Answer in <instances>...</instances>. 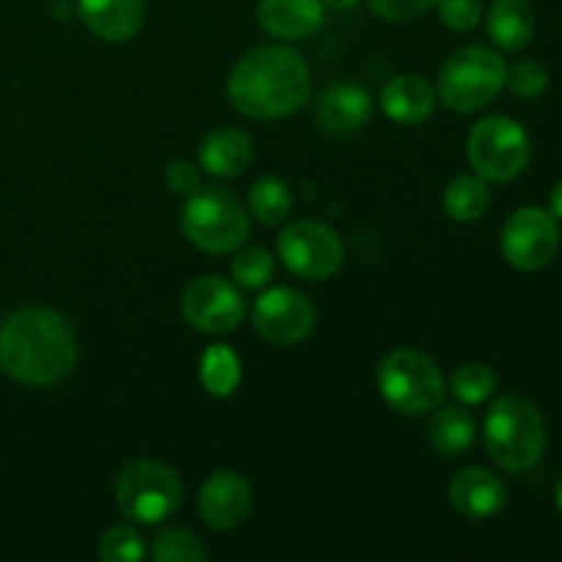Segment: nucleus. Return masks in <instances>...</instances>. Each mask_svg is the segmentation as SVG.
<instances>
[{"instance_id": "nucleus-33", "label": "nucleus", "mask_w": 562, "mask_h": 562, "mask_svg": "<svg viewBox=\"0 0 562 562\" xmlns=\"http://www.w3.org/2000/svg\"><path fill=\"white\" fill-rule=\"evenodd\" d=\"M549 212H552L558 220H562V181L560 184H554L552 195H549Z\"/></svg>"}, {"instance_id": "nucleus-17", "label": "nucleus", "mask_w": 562, "mask_h": 562, "mask_svg": "<svg viewBox=\"0 0 562 562\" xmlns=\"http://www.w3.org/2000/svg\"><path fill=\"white\" fill-rule=\"evenodd\" d=\"M258 22L280 42H300L322 27L324 0H261Z\"/></svg>"}, {"instance_id": "nucleus-35", "label": "nucleus", "mask_w": 562, "mask_h": 562, "mask_svg": "<svg viewBox=\"0 0 562 562\" xmlns=\"http://www.w3.org/2000/svg\"><path fill=\"white\" fill-rule=\"evenodd\" d=\"M554 503H558V510H560V516H562V475H560V481H558V488H554Z\"/></svg>"}, {"instance_id": "nucleus-8", "label": "nucleus", "mask_w": 562, "mask_h": 562, "mask_svg": "<svg viewBox=\"0 0 562 562\" xmlns=\"http://www.w3.org/2000/svg\"><path fill=\"white\" fill-rule=\"evenodd\" d=\"M467 154L481 179L505 184L516 179L530 162V135L519 121L508 115H488L472 126Z\"/></svg>"}, {"instance_id": "nucleus-34", "label": "nucleus", "mask_w": 562, "mask_h": 562, "mask_svg": "<svg viewBox=\"0 0 562 562\" xmlns=\"http://www.w3.org/2000/svg\"><path fill=\"white\" fill-rule=\"evenodd\" d=\"M357 0H324V9L329 11H349L355 9Z\"/></svg>"}, {"instance_id": "nucleus-5", "label": "nucleus", "mask_w": 562, "mask_h": 562, "mask_svg": "<svg viewBox=\"0 0 562 562\" xmlns=\"http://www.w3.org/2000/svg\"><path fill=\"white\" fill-rule=\"evenodd\" d=\"M181 231L203 252H234L250 236V217L225 187H198L181 212Z\"/></svg>"}, {"instance_id": "nucleus-21", "label": "nucleus", "mask_w": 562, "mask_h": 562, "mask_svg": "<svg viewBox=\"0 0 562 562\" xmlns=\"http://www.w3.org/2000/svg\"><path fill=\"white\" fill-rule=\"evenodd\" d=\"M428 442L434 445L439 456L445 459H456V456H464L467 450L475 442V420L467 409L461 406H445L437 415L431 417V426H428Z\"/></svg>"}, {"instance_id": "nucleus-11", "label": "nucleus", "mask_w": 562, "mask_h": 562, "mask_svg": "<svg viewBox=\"0 0 562 562\" xmlns=\"http://www.w3.org/2000/svg\"><path fill=\"white\" fill-rule=\"evenodd\" d=\"M181 313L201 333L228 335L245 318V300L234 283L206 274V278L192 280L184 289Z\"/></svg>"}, {"instance_id": "nucleus-15", "label": "nucleus", "mask_w": 562, "mask_h": 562, "mask_svg": "<svg viewBox=\"0 0 562 562\" xmlns=\"http://www.w3.org/2000/svg\"><path fill=\"white\" fill-rule=\"evenodd\" d=\"M371 119V93L351 80H338L318 93L316 121L329 135H351Z\"/></svg>"}, {"instance_id": "nucleus-31", "label": "nucleus", "mask_w": 562, "mask_h": 562, "mask_svg": "<svg viewBox=\"0 0 562 562\" xmlns=\"http://www.w3.org/2000/svg\"><path fill=\"white\" fill-rule=\"evenodd\" d=\"M368 5L379 20L404 22L426 14L431 5H437V0H368Z\"/></svg>"}, {"instance_id": "nucleus-23", "label": "nucleus", "mask_w": 562, "mask_h": 562, "mask_svg": "<svg viewBox=\"0 0 562 562\" xmlns=\"http://www.w3.org/2000/svg\"><path fill=\"white\" fill-rule=\"evenodd\" d=\"M250 212L258 223L263 225H280L294 209V195H291L289 184L278 176H263L250 187Z\"/></svg>"}, {"instance_id": "nucleus-7", "label": "nucleus", "mask_w": 562, "mask_h": 562, "mask_svg": "<svg viewBox=\"0 0 562 562\" xmlns=\"http://www.w3.org/2000/svg\"><path fill=\"white\" fill-rule=\"evenodd\" d=\"M115 503L135 525H159L179 510L181 481L162 461H132L119 472Z\"/></svg>"}, {"instance_id": "nucleus-16", "label": "nucleus", "mask_w": 562, "mask_h": 562, "mask_svg": "<svg viewBox=\"0 0 562 562\" xmlns=\"http://www.w3.org/2000/svg\"><path fill=\"white\" fill-rule=\"evenodd\" d=\"M77 11L88 31L110 44L135 38L146 20L143 0H77Z\"/></svg>"}, {"instance_id": "nucleus-26", "label": "nucleus", "mask_w": 562, "mask_h": 562, "mask_svg": "<svg viewBox=\"0 0 562 562\" xmlns=\"http://www.w3.org/2000/svg\"><path fill=\"white\" fill-rule=\"evenodd\" d=\"M206 558L209 552L201 538L190 530H179V527L165 530L151 547V560L157 562H203Z\"/></svg>"}, {"instance_id": "nucleus-32", "label": "nucleus", "mask_w": 562, "mask_h": 562, "mask_svg": "<svg viewBox=\"0 0 562 562\" xmlns=\"http://www.w3.org/2000/svg\"><path fill=\"white\" fill-rule=\"evenodd\" d=\"M165 181H168V187L173 192L190 198L192 192L201 187V173H198V168L190 159H176V162H170L168 170H165Z\"/></svg>"}, {"instance_id": "nucleus-1", "label": "nucleus", "mask_w": 562, "mask_h": 562, "mask_svg": "<svg viewBox=\"0 0 562 562\" xmlns=\"http://www.w3.org/2000/svg\"><path fill=\"white\" fill-rule=\"evenodd\" d=\"M77 366V335L53 307H22L0 324V368L27 387H53Z\"/></svg>"}, {"instance_id": "nucleus-9", "label": "nucleus", "mask_w": 562, "mask_h": 562, "mask_svg": "<svg viewBox=\"0 0 562 562\" xmlns=\"http://www.w3.org/2000/svg\"><path fill=\"white\" fill-rule=\"evenodd\" d=\"M280 261L305 280H327L344 263V241L322 220H296L278 239Z\"/></svg>"}, {"instance_id": "nucleus-4", "label": "nucleus", "mask_w": 562, "mask_h": 562, "mask_svg": "<svg viewBox=\"0 0 562 562\" xmlns=\"http://www.w3.org/2000/svg\"><path fill=\"white\" fill-rule=\"evenodd\" d=\"M376 384L390 409L406 417L431 415L448 393L442 371L431 357L415 349H395L379 362Z\"/></svg>"}, {"instance_id": "nucleus-18", "label": "nucleus", "mask_w": 562, "mask_h": 562, "mask_svg": "<svg viewBox=\"0 0 562 562\" xmlns=\"http://www.w3.org/2000/svg\"><path fill=\"white\" fill-rule=\"evenodd\" d=\"M437 91L423 75H398L382 88V110L401 126H417L434 113Z\"/></svg>"}, {"instance_id": "nucleus-20", "label": "nucleus", "mask_w": 562, "mask_h": 562, "mask_svg": "<svg viewBox=\"0 0 562 562\" xmlns=\"http://www.w3.org/2000/svg\"><path fill=\"white\" fill-rule=\"evenodd\" d=\"M488 36L505 53H519L536 33V11L527 0H494L486 16Z\"/></svg>"}, {"instance_id": "nucleus-12", "label": "nucleus", "mask_w": 562, "mask_h": 562, "mask_svg": "<svg viewBox=\"0 0 562 562\" xmlns=\"http://www.w3.org/2000/svg\"><path fill=\"white\" fill-rule=\"evenodd\" d=\"M252 324L269 344L296 346L313 333L316 311L302 291L280 285L261 294V300L252 307Z\"/></svg>"}, {"instance_id": "nucleus-2", "label": "nucleus", "mask_w": 562, "mask_h": 562, "mask_svg": "<svg viewBox=\"0 0 562 562\" xmlns=\"http://www.w3.org/2000/svg\"><path fill=\"white\" fill-rule=\"evenodd\" d=\"M228 99L247 119H285L311 99V69L296 49L258 47L231 71Z\"/></svg>"}, {"instance_id": "nucleus-10", "label": "nucleus", "mask_w": 562, "mask_h": 562, "mask_svg": "<svg viewBox=\"0 0 562 562\" xmlns=\"http://www.w3.org/2000/svg\"><path fill=\"white\" fill-rule=\"evenodd\" d=\"M560 250L558 217L547 209L527 206L508 217L503 228V256L521 272H536L554 261Z\"/></svg>"}, {"instance_id": "nucleus-25", "label": "nucleus", "mask_w": 562, "mask_h": 562, "mask_svg": "<svg viewBox=\"0 0 562 562\" xmlns=\"http://www.w3.org/2000/svg\"><path fill=\"white\" fill-rule=\"evenodd\" d=\"M201 379L212 395H231L239 384V357L225 346L209 349L203 357Z\"/></svg>"}, {"instance_id": "nucleus-30", "label": "nucleus", "mask_w": 562, "mask_h": 562, "mask_svg": "<svg viewBox=\"0 0 562 562\" xmlns=\"http://www.w3.org/2000/svg\"><path fill=\"white\" fill-rule=\"evenodd\" d=\"M439 20L450 27V31L467 33L477 27L483 16L481 0H437Z\"/></svg>"}, {"instance_id": "nucleus-6", "label": "nucleus", "mask_w": 562, "mask_h": 562, "mask_svg": "<svg viewBox=\"0 0 562 562\" xmlns=\"http://www.w3.org/2000/svg\"><path fill=\"white\" fill-rule=\"evenodd\" d=\"M508 66L494 49L472 44L448 58L439 71L437 93L445 108L456 113H477L488 108L505 88Z\"/></svg>"}, {"instance_id": "nucleus-13", "label": "nucleus", "mask_w": 562, "mask_h": 562, "mask_svg": "<svg viewBox=\"0 0 562 562\" xmlns=\"http://www.w3.org/2000/svg\"><path fill=\"white\" fill-rule=\"evenodd\" d=\"M198 510L201 519L214 530H236L250 519L252 488L239 472H214L206 477L198 494Z\"/></svg>"}, {"instance_id": "nucleus-3", "label": "nucleus", "mask_w": 562, "mask_h": 562, "mask_svg": "<svg viewBox=\"0 0 562 562\" xmlns=\"http://www.w3.org/2000/svg\"><path fill=\"white\" fill-rule=\"evenodd\" d=\"M483 437L494 464L508 475H521L543 459L547 423L532 401L521 395H503L488 409Z\"/></svg>"}, {"instance_id": "nucleus-14", "label": "nucleus", "mask_w": 562, "mask_h": 562, "mask_svg": "<svg viewBox=\"0 0 562 562\" xmlns=\"http://www.w3.org/2000/svg\"><path fill=\"white\" fill-rule=\"evenodd\" d=\"M450 508L464 519H492L508 503V486L499 475L483 467H467L448 486Z\"/></svg>"}, {"instance_id": "nucleus-28", "label": "nucleus", "mask_w": 562, "mask_h": 562, "mask_svg": "<svg viewBox=\"0 0 562 562\" xmlns=\"http://www.w3.org/2000/svg\"><path fill=\"white\" fill-rule=\"evenodd\" d=\"M146 541H143L140 532L135 530V527H113V530H108L102 536V541H99V560L104 562H137L146 558Z\"/></svg>"}, {"instance_id": "nucleus-24", "label": "nucleus", "mask_w": 562, "mask_h": 562, "mask_svg": "<svg viewBox=\"0 0 562 562\" xmlns=\"http://www.w3.org/2000/svg\"><path fill=\"white\" fill-rule=\"evenodd\" d=\"M450 390L464 406L486 404L497 390V376L492 368L481 366V362H467L450 376Z\"/></svg>"}, {"instance_id": "nucleus-22", "label": "nucleus", "mask_w": 562, "mask_h": 562, "mask_svg": "<svg viewBox=\"0 0 562 562\" xmlns=\"http://www.w3.org/2000/svg\"><path fill=\"white\" fill-rule=\"evenodd\" d=\"M492 192L481 176H459L445 190V212L459 223H475L488 212Z\"/></svg>"}, {"instance_id": "nucleus-29", "label": "nucleus", "mask_w": 562, "mask_h": 562, "mask_svg": "<svg viewBox=\"0 0 562 562\" xmlns=\"http://www.w3.org/2000/svg\"><path fill=\"white\" fill-rule=\"evenodd\" d=\"M505 86L521 99H538L549 88V71L547 66L538 64V60H519L508 69L505 77Z\"/></svg>"}, {"instance_id": "nucleus-19", "label": "nucleus", "mask_w": 562, "mask_h": 562, "mask_svg": "<svg viewBox=\"0 0 562 562\" xmlns=\"http://www.w3.org/2000/svg\"><path fill=\"white\" fill-rule=\"evenodd\" d=\"M198 157H201L203 170L220 179H231L252 162V140L247 132L236 126H220L203 137Z\"/></svg>"}, {"instance_id": "nucleus-27", "label": "nucleus", "mask_w": 562, "mask_h": 562, "mask_svg": "<svg viewBox=\"0 0 562 562\" xmlns=\"http://www.w3.org/2000/svg\"><path fill=\"white\" fill-rule=\"evenodd\" d=\"M231 274H234L236 285L247 291H258L272 280L274 258L263 247H247V250L236 252L234 263H231Z\"/></svg>"}]
</instances>
